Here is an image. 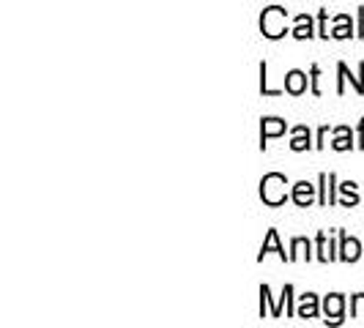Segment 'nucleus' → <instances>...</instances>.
Wrapping results in <instances>:
<instances>
[{"mask_svg": "<svg viewBox=\"0 0 364 328\" xmlns=\"http://www.w3.org/2000/svg\"><path fill=\"white\" fill-rule=\"evenodd\" d=\"M285 20H288V14H285V8L280 6H271V8H266L263 17H261V30H263L266 39H280L285 36Z\"/></svg>", "mask_w": 364, "mask_h": 328, "instance_id": "f257e3e1", "label": "nucleus"}, {"mask_svg": "<svg viewBox=\"0 0 364 328\" xmlns=\"http://www.w3.org/2000/svg\"><path fill=\"white\" fill-rule=\"evenodd\" d=\"M285 186H288V181H285V175H280V172L266 175L263 181H261V197H263V203H268V205L285 203V197H288Z\"/></svg>", "mask_w": 364, "mask_h": 328, "instance_id": "f03ea898", "label": "nucleus"}, {"mask_svg": "<svg viewBox=\"0 0 364 328\" xmlns=\"http://www.w3.org/2000/svg\"><path fill=\"white\" fill-rule=\"evenodd\" d=\"M285 131V121H280V118H266L263 121V129H261V148H266V140L268 137H277V134H283Z\"/></svg>", "mask_w": 364, "mask_h": 328, "instance_id": "7ed1b4c3", "label": "nucleus"}, {"mask_svg": "<svg viewBox=\"0 0 364 328\" xmlns=\"http://www.w3.org/2000/svg\"><path fill=\"white\" fill-rule=\"evenodd\" d=\"M268 252H277L283 260H290V254H285V249L280 246V238H277V230H268V238H266L263 249H261V260H263Z\"/></svg>", "mask_w": 364, "mask_h": 328, "instance_id": "20e7f679", "label": "nucleus"}, {"mask_svg": "<svg viewBox=\"0 0 364 328\" xmlns=\"http://www.w3.org/2000/svg\"><path fill=\"white\" fill-rule=\"evenodd\" d=\"M312 194H315V186H309L307 181L293 186V200H296V205H302V208L312 203Z\"/></svg>", "mask_w": 364, "mask_h": 328, "instance_id": "39448f33", "label": "nucleus"}, {"mask_svg": "<svg viewBox=\"0 0 364 328\" xmlns=\"http://www.w3.org/2000/svg\"><path fill=\"white\" fill-rule=\"evenodd\" d=\"M285 88H288V93L299 96L304 88H307V77H304L302 71H290V74L285 77Z\"/></svg>", "mask_w": 364, "mask_h": 328, "instance_id": "423d86ee", "label": "nucleus"}, {"mask_svg": "<svg viewBox=\"0 0 364 328\" xmlns=\"http://www.w3.org/2000/svg\"><path fill=\"white\" fill-rule=\"evenodd\" d=\"M359 254H362V246H359V241L356 238H343V260H348V263H353V260H359Z\"/></svg>", "mask_w": 364, "mask_h": 328, "instance_id": "0eeeda50", "label": "nucleus"}, {"mask_svg": "<svg viewBox=\"0 0 364 328\" xmlns=\"http://www.w3.org/2000/svg\"><path fill=\"white\" fill-rule=\"evenodd\" d=\"M340 312H343V298L340 295H329L326 298V315H331V323H340Z\"/></svg>", "mask_w": 364, "mask_h": 328, "instance_id": "6e6552de", "label": "nucleus"}, {"mask_svg": "<svg viewBox=\"0 0 364 328\" xmlns=\"http://www.w3.org/2000/svg\"><path fill=\"white\" fill-rule=\"evenodd\" d=\"M293 36L296 39H309L312 36V20L302 14V17H296V30H293Z\"/></svg>", "mask_w": 364, "mask_h": 328, "instance_id": "1a4fd4ad", "label": "nucleus"}, {"mask_svg": "<svg viewBox=\"0 0 364 328\" xmlns=\"http://www.w3.org/2000/svg\"><path fill=\"white\" fill-rule=\"evenodd\" d=\"M293 134H296V137H293L290 148H293V151H307V148H309V131H307L304 126H296Z\"/></svg>", "mask_w": 364, "mask_h": 328, "instance_id": "9d476101", "label": "nucleus"}, {"mask_svg": "<svg viewBox=\"0 0 364 328\" xmlns=\"http://www.w3.org/2000/svg\"><path fill=\"white\" fill-rule=\"evenodd\" d=\"M315 312H318V301H315V295H304L302 298V307H299V317H315Z\"/></svg>", "mask_w": 364, "mask_h": 328, "instance_id": "9b49d317", "label": "nucleus"}, {"mask_svg": "<svg viewBox=\"0 0 364 328\" xmlns=\"http://www.w3.org/2000/svg\"><path fill=\"white\" fill-rule=\"evenodd\" d=\"M331 145H334L337 151H348V148H351V131H348V129H337V140Z\"/></svg>", "mask_w": 364, "mask_h": 328, "instance_id": "f8f14e48", "label": "nucleus"}, {"mask_svg": "<svg viewBox=\"0 0 364 328\" xmlns=\"http://www.w3.org/2000/svg\"><path fill=\"white\" fill-rule=\"evenodd\" d=\"M340 25H337V30H334V33H331V36H334V39H348V36H351V28H348V17H340Z\"/></svg>", "mask_w": 364, "mask_h": 328, "instance_id": "ddd939ff", "label": "nucleus"}, {"mask_svg": "<svg viewBox=\"0 0 364 328\" xmlns=\"http://www.w3.org/2000/svg\"><path fill=\"white\" fill-rule=\"evenodd\" d=\"M356 315L364 317V295H356Z\"/></svg>", "mask_w": 364, "mask_h": 328, "instance_id": "4468645a", "label": "nucleus"}]
</instances>
